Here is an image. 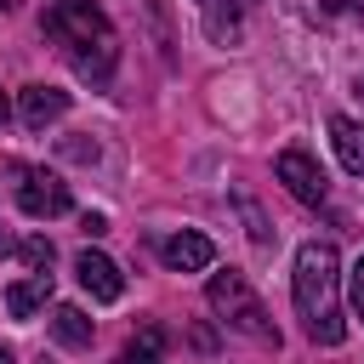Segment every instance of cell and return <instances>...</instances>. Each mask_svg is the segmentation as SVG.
Here are the masks:
<instances>
[{"instance_id": "6da1fadb", "label": "cell", "mask_w": 364, "mask_h": 364, "mask_svg": "<svg viewBox=\"0 0 364 364\" xmlns=\"http://www.w3.org/2000/svg\"><path fill=\"white\" fill-rule=\"evenodd\" d=\"M290 296H296L301 330H307L318 347H336V341L347 336V318H341V256H336V245L307 239V245L296 250Z\"/></svg>"}, {"instance_id": "7a4b0ae2", "label": "cell", "mask_w": 364, "mask_h": 364, "mask_svg": "<svg viewBox=\"0 0 364 364\" xmlns=\"http://www.w3.org/2000/svg\"><path fill=\"white\" fill-rule=\"evenodd\" d=\"M40 28L68 51V63H74L85 80L102 85V80L114 74V63H119V40H114V28H108V17H102L97 0H51L46 17H40Z\"/></svg>"}, {"instance_id": "3957f363", "label": "cell", "mask_w": 364, "mask_h": 364, "mask_svg": "<svg viewBox=\"0 0 364 364\" xmlns=\"http://www.w3.org/2000/svg\"><path fill=\"white\" fill-rule=\"evenodd\" d=\"M205 301H210V313L228 324V330H239L245 341H256V347H279V324L267 318V307H262V296L250 290V279L245 273H210V284H205Z\"/></svg>"}, {"instance_id": "277c9868", "label": "cell", "mask_w": 364, "mask_h": 364, "mask_svg": "<svg viewBox=\"0 0 364 364\" xmlns=\"http://www.w3.org/2000/svg\"><path fill=\"white\" fill-rule=\"evenodd\" d=\"M17 205L28 216H63L68 210V182L57 171H40V165H17Z\"/></svg>"}, {"instance_id": "5b68a950", "label": "cell", "mask_w": 364, "mask_h": 364, "mask_svg": "<svg viewBox=\"0 0 364 364\" xmlns=\"http://www.w3.org/2000/svg\"><path fill=\"white\" fill-rule=\"evenodd\" d=\"M273 176H279L301 205H324V193H330L324 171H318V165H313V154H301V148H284V154L273 159Z\"/></svg>"}, {"instance_id": "8992f818", "label": "cell", "mask_w": 364, "mask_h": 364, "mask_svg": "<svg viewBox=\"0 0 364 364\" xmlns=\"http://www.w3.org/2000/svg\"><path fill=\"white\" fill-rule=\"evenodd\" d=\"M159 256H165V267H171V273H205V267L216 262V245H210L205 233L182 228V233L159 239Z\"/></svg>"}, {"instance_id": "52a82bcc", "label": "cell", "mask_w": 364, "mask_h": 364, "mask_svg": "<svg viewBox=\"0 0 364 364\" xmlns=\"http://www.w3.org/2000/svg\"><path fill=\"white\" fill-rule=\"evenodd\" d=\"M74 273H80V284H85L91 301H119V296H125V273H119L102 250H80Z\"/></svg>"}, {"instance_id": "ba28073f", "label": "cell", "mask_w": 364, "mask_h": 364, "mask_svg": "<svg viewBox=\"0 0 364 364\" xmlns=\"http://www.w3.org/2000/svg\"><path fill=\"white\" fill-rule=\"evenodd\" d=\"M68 114V91H57V85H23V97H17V119L28 125V131H46L51 119H63Z\"/></svg>"}, {"instance_id": "9c48e42d", "label": "cell", "mask_w": 364, "mask_h": 364, "mask_svg": "<svg viewBox=\"0 0 364 364\" xmlns=\"http://www.w3.org/2000/svg\"><path fill=\"white\" fill-rule=\"evenodd\" d=\"M46 301H51V273H28V279H17L6 290V313L11 318H34Z\"/></svg>"}, {"instance_id": "30bf717a", "label": "cell", "mask_w": 364, "mask_h": 364, "mask_svg": "<svg viewBox=\"0 0 364 364\" xmlns=\"http://www.w3.org/2000/svg\"><path fill=\"white\" fill-rule=\"evenodd\" d=\"M330 142H336V159L353 171V176H364V125L358 119H330Z\"/></svg>"}, {"instance_id": "8fae6325", "label": "cell", "mask_w": 364, "mask_h": 364, "mask_svg": "<svg viewBox=\"0 0 364 364\" xmlns=\"http://www.w3.org/2000/svg\"><path fill=\"white\" fill-rule=\"evenodd\" d=\"M51 336H57L63 347H91V318H85L80 307H57V313H51Z\"/></svg>"}, {"instance_id": "7c38bea8", "label": "cell", "mask_w": 364, "mask_h": 364, "mask_svg": "<svg viewBox=\"0 0 364 364\" xmlns=\"http://www.w3.org/2000/svg\"><path fill=\"white\" fill-rule=\"evenodd\" d=\"M17 256H23L34 273H51V239H40V233H34V239H23V245H17Z\"/></svg>"}, {"instance_id": "4fadbf2b", "label": "cell", "mask_w": 364, "mask_h": 364, "mask_svg": "<svg viewBox=\"0 0 364 364\" xmlns=\"http://www.w3.org/2000/svg\"><path fill=\"white\" fill-rule=\"evenodd\" d=\"M199 6L210 11V28H216V23H222V11H228V23H233V17H245L256 0H199Z\"/></svg>"}, {"instance_id": "5bb4252c", "label": "cell", "mask_w": 364, "mask_h": 364, "mask_svg": "<svg viewBox=\"0 0 364 364\" xmlns=\"http://www.w3.org/2000/svg\"><path fill=\"white\" fill-rule=\"evenodd\" d=\"M245 216H250V239H256V245H267V239H273V228L262 222V210H256L250 199H245Z\"/></svg>"}, {"instance_id": "9a60e30c", "label": "cell", "mask_w": 364, "mask_h": 364, "mask_svg": "<svg viewBox=\"0 0 364 364\" xmlns=\"http://www.w3.org/2000/svg\"><path fill=\"white\" fill-rule=\"evenodd\" d=\"M353 307H358V318H364V256H358V267H353Z\"/></svg>"}, {"instance_id": "2e32d148", "label": "cell", "mask_w": 364, "mask_h": 364, "mask_svg": "<svg viewBox=\"0 0 364 364\" xmlns=\"http://www.w3.org/2000/svg\"><path fill=\"white\" fill-rule=\"evenodd\" d=\"M119 364H159V353H148V347H125Z\"/></svg>"}, {"instance_id": "e0dca14e", "label": "cell", "mask_w": 364, "mask_h": 364, "mask_svg": "<svg viewBox=\"0 0 364 364\" xmlns=\"http://www.w3.org/2000/svg\"><path fill=\"white\" fill-rule=\"evenodd\" d=\"M80 228H85V233H91V239H102V233H108V222H102V216H97V210H85V222H80Z\"/></svg>"}, {"instance_id": "ac0fdd59", "label": "cell", "mask_w": 364, "mask_h": 364, "mask_svg": "<svg viewBox=\"0 0 364 364\" xmlns=\"http://www.w3.org/2000/svg\"><path fill=\"white\" fill-rule=\"evenodd\" d=\"M0 364H17V358H11V347H0Z\"/></svg>"}, {"instance_id": "d6986e66", "label": "cell", "mask_w": 364, "mask_h": 364, "mask_svg": "<svg viewBox=\"0 0 364 364\" xmlns=\"http://www.w3.org/2000/svg\"><path fill=\"white\" fill-rule=\"evenodd\" d=\"M6 119H11V108H6V97H0V125H6Z\"/></svg>"}, {"instance_id": "ffe728a7", "label": "cell", "mask_w": 364, "mask_h": 364, "mask_svg": "<svg viewBox=\"0 0 364 364\" xmlns=\"http://www.w3.org/2000/svg\"><path fill=\"white\" fill-rule=\"evenodd\" d=\"M6 250H11V239H6V233H0V256H6Z\"/></svg>"}, {"instance_id": "44dd1931", "label": "cell", "mask_w": 364, "mask_h": 364, "mask_svg": "<svg viewBox=\"0 0 364 364\" xmlns=\"http://www.w3.org/2000/svg\"><path fill=\"white\" fill-rule=\"evenodd\" d=\"M353 11H358V17H364V0H353Z\"/></svg>"}]
</instances>
